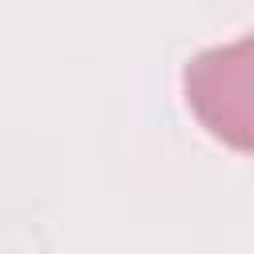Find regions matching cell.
Listing matches in <instances>:
<instances>
[{
  "label": "cell",
  "instance_id": "1",
  "mask_svg": "<svg viewBox=\"0 0 254 254\" xmlns=\"http://www.w3.org/2000/svg\"><path fill=\"white\" fill-rule=\"evenodd\" d=\"M183 95L206 135L254 155V32L194 52L183 64Z\"/></svg>",
  "mask_w": 254,
  "mask_h": 254
}]
</instances>
